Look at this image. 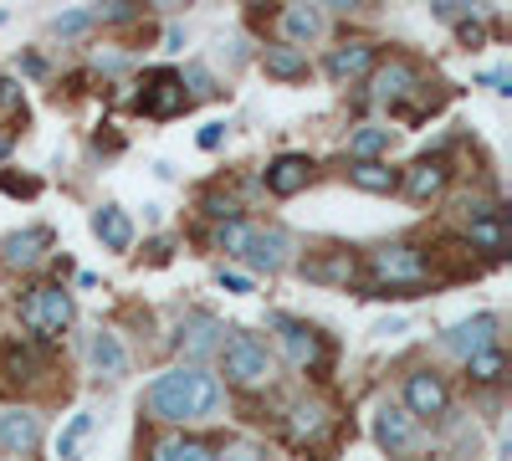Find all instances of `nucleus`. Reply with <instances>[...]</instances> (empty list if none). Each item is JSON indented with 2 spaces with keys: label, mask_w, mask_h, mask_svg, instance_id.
I'll use <instances>...</instances> for the list:
<instances>
[{
  "label": "nucleus",
  "mask_w": 512,
  "mask_h": 461,
  "mask_svg": "<svg viewBox=\"0 0 512 461\" xmlns=\"http://www.w3.org/2000/svg\"><path fill=\"white\" fill-rule=\"evenodd\" d=\"M144 405H149L154 421H169V426L205 421V415L221 410V380L205 374V369H195V364L190 369H169V374H159V380L149 385Z\"/></svg>",
  "instance_id": "nucleus-1"
},
{
  "label": "nucleus",
  "mask_w": 512,
  "mask_h": 461,
  "mask_svg": "<svg viewBox=\"0 0 512 461\" xmlns=\"http://www.w3.org/2000/svg\"><path fill=\"white\" fill-rule=\"evenodd\" d=\"M431 277L436 272H431V262H425V251L415 241H384V246L369 251V282L379 292H415Z\"/></svg>",
  "instance_id": "nucleus-2"
},
{
  "label": "nucleus",
  "mask_w": 512,
  "mask_h": 461,
  "mask_svg": "<svg viewBox=\"0 0 512 461\" xmlns=\"http://www.w3.org/2000/svg\"><path fill=\"white\" fill-rule=\"evenodd\" d=\"M221 374L236 385V390H256L272 380V354L256 333H231L221 344Z\"/></svg>",
  "instance_id": "nucleus-3"
},
{
  "label": "nucleus",
  "mask_w": 512,
  "mask_h": 461,
  "mask_svg": "<svg viewBox=\"0 0 512 461\" xmlns=\"http://www.w3.org/2000/svg\"><path fill=\"white\" fill-rule=\"evenodd\" d=\"M72 292L67 287H57V282H41V287H31L26 298H21V323L31 328V333H41V339H57V333L72 323Z\"/></svg>",
  "instance_id": "nucleus-4"
},
{
  "label": "nucleus",
  "mask_w": 512,
  "mask_h": 461,
  "mask_svg": "<svg viewBox=\"0 0 512 461\" xmlns=\"http://www.w3.org/2000/svg\"><path fill=\"white\" fill-rule=\"evenodd\" d=\"M405 410L415 415V421H441V415L451 410V390L436 369H410L405 374Z\"/></svg>",
  "instance_id": "nucleus-5"
},
{
  "label": "nucleus",
  "mask_w": 512,
  "mask_h": 461,
  "mask_svg": "<svg viewBox=\"0 0 512 461\" xmlns=\"http://www.w3.org/2000/svg\"><path fill=\"white\" fill-rule=\"evenodd\" d=\"M369 88H374V98H379V103L400 108L405 98H415V93L425 88V77H420V67H415L410 57H390L384 67H374V72H369Z\"/></svg>",
  "instance_id": "nucleus-6"
},
{
  "label": "nucleus",
  "mask_w": 512,
  "mask_h": 461,
  "mask_svg": "<svg viewBox=\"0 0 512 461\" xmlns=\"http://www.w3.org/2000/svg\"><path fill=\"white\" fill-rule=\"evenodd\" d=\"M277 333H282V354L297 364V369H323L328 364V349H323V333L297 323V318H277Z\"/></svg>",
  "instance_id": "nucleus-7"
},
{
  "label": "nucleus",
  "mask_w": 512,
  "mask_h": 461,
  "mask_svg": "<svg viewBox=\"0 0 512 461\" xmlns=\"http://www.w3.org/2000/svg\"><path fill=\"white\" fill-rule=\"evenodd\" d=\"M446 185H451V164L441 159V154H425V159H415L410 170H405V180H400V190L410 195V200H441L446 195Z\"/></svg>",
  "instance_id": "nucleus-8"
},
{
  "label": "nucleus",
  "mask_w": 512,
  "mask_h": 461,
  "mask_svg": "<svg viewBox=\"0 0 512 461\" xmlns=\"http://www.w3.org/2000/svg\"><path fill=\"white\" fill-rule=\"evenodd\" d=\"M446 349L466 364V359H477L482 349H497V313H477V318H466L446 333Z\"/></svg>",
  "instance_id": "nucleus-9"
},
{
  "label": "nucleus",
  "mask_w": 512,
  "mask_h": 461,
  "mask_svg": "<svg viewBox=\"0 0 512 461\" xmlns=\"http://www.w3.org/2000/svg\"><path fill=\"white\" fill-rule=\"evenodd\" d=\"M47 251H52V231L47 226H26V231H11L6 241H0V262L16 267V272H31Z\"/></svg>",
  "instance_id": "nucleus-10"
},
{
  "label": "nucleus",
  "mask_w": 512,
  "mask_h": 461,
  "mask_svg": "<svg viewBox=\"0 0 512 461\" xmlns=\"http://www.w3.org/2000/svg\"><path fill=\"white\" fill-rule=\"evenodd\" d=\"M139 108L149 118H175L185 108V88H180V72H149L144 77V93H139Z\"/></svg>",
  "instance_id": "nucleus-11"
},
{
  "label": "nucleus",
  "mask_w": 512,
  "mask_h": 461,
  "mask_svg": "<svg viewBox=\"0 0 512 461\" xmlns=\"http://www.w3.org/2000/svg\"><path fill=\"white\" fill-rule=\"evenodd\" d=\"M267 190L277 195V200H292L297 190H308L313 185V159L308 154H277L272 164H267Z\"/></svg>",
  "instance_id": "nucleus-12"
},
{
  "label": "nucleus",
  "mask_w": 512,
  "mask_h": 461,
  "mask_svg": "<svg viewBox=\"0 0 512 461\" xmlns=\"http://www.w3.org/2000/svg\"><path fill=\"white\" fill-rule=\"evenodd\" d=\"M374 62H379L374 41H344V47L328 52V77H333V82H359V77L374 72Z\"/></svg>",
  "instance_id": "nucleus-13"
},
{
  "label": "nucleus",
  "mask_w": 512,
  "mask_h": 461,
  "mask_svg": "<svg viewBox=\"0 0 512 461\" xmlns=\"http://www.w3.org/2000/svg\"><path fill=\"white\" fill-rule=\"evenodd\" d=\"M328 431H333V410H328L323 400L292 405V415H287V436H292V446H318Z\"/></svg>",
  "instance_id": "nucleus-14"
},
{
  "label": "nucleus",
  "mask_w": 512,
  "mask_h": 461,
  "mask_svg": "<svg viewBox=\"0 0 512 461\" xmlns=\"http://www.w3.org/2000/svg\"><path fill=\"white\" fill-rule=\"evenodd\" d=\"M226 344V328L210 318V313H190L185 323H180V349H185V359H205V354H216Z\"/></svg>",
  "instance_id": "nucleus-15"
},
{
  "label": "nucleus",
  "mask_w": 512,
  "mask_h": 461,
  "mask_svg": "<svg viewBox=\"0 0 512 461\" xmlns=\"http://www.w3.org/2000/svg\"><path fill=\"white\" fill-rule=\"evenodd\" d=\"M0 446H6L11 456H31L41 446V421L31 410H6L0 415Z\"/></svg>",
  "instance_id": "nucleus-16"
},
{
  "label": "nucleus",
  "mask_w": 512,
  "mask_h": 461,
  "mask_svg": "<svg viewBox=\"0 0 512 461\" xmlns=\"http://www.w3.org/2000/svg\"><path fill=\"white\" fill-rule=\"evenodd\" d=\"M287 251H292V241H287V231H251V246H246V262L251 267H262V272H282L287 267Z\"/></svg>",
  "instance_id": "nucleus-17"
},
{
  "label": "nucleus",
  "mask_w": 512,
  "mask_h": 461,
  "mask_svg": "<svg viewBox=\"0 0 512 461\" xmlns=\"http://www.w3.org/2000/svg\"><path fill=\"white\" fill-rule=\"evenodd\" d=\"M374 436H379L384 451H405V446L415 441V415H410L405 405H384L379 421H374Z\"/></svg>",
  "instance_id": "nucleus-18"
},
{
  "label": "nucleus",
  "mask_w": 512,
  "mask_h": 461,
  "mask_svg": "<svg viewBox=\"0 0 512 461\" xmlns=\"http://www.w3.org/2000/svg\"><path fill=\"white\" fill-rule=\"evenodd\" d=\"M349 185L364 190V195H390V190H400V175L384 159H354L349 164Z\"/></svg>",
  "instance_id": "nucleus-19"
},
{
  "label": "nucleus",
  "mask_w": 512,
  "mask_h": 461,
  "mask_svg": "<svg viewBox=\"0 0 512 461\" xmlns=\"http://www.w3.org/2000/svg\"><path fill=\"white\" fill-rule=\"evenodd\" d=\"M277 26H282V36H287V41L308 47V41H318V36H323V11H318V6H282Z\"/></svg>",
  "instance_id": "nucleus-20"
},
{
  "label": "nucleus",
  "mask_w": 512,
  "mask_h": 461,
  "mask_svg": "<svg viewBox=\"0 0 512 461\" xmlns=\"http://www.w3.org/2000/svg\"><path fill=\"white\" fill-rule=\"evenodd\" d=\"M93 236L108 251H128V246H134V221H128L118 205H103V211H93Z\"/></svg>",
  "instance_id": "nucleus-21"
},
{
  "label": "nucleus",
  "mask_w": 512,
  "mask_h": 461,
  "mask_svg": "<svg viewBox=\"0 0 512 461\" xmlns=\"http://www.w3.org/2000/svg\"><path fill=\"white\" fill-rule=\"evenodd\" d=\"M88 354H93V369L108 374V380H123V374H128V354H123V344H118V333L98 328L93 344H88Z\"/></svg>",
  "instance_id": "nucleus-22"
},
{
  "label": "nucleus",
  "mask_w": 512,
  "mask_h": 461,
  "mask_svg": "<svg viewBox=\"0 0 512 461\" xmlns=\"http://www.w3.org/2000/svg\"><path fill=\"white\" fill-rule=\"evenodd\" d=\"M466 241H472V246H482L487 257H507V221H502V211H492V216H477V221H466Z\"/></svg>",
  "instance_id": "nucleus-23"
},
{
  "label": "nucleus",
  "mask_w": 512,
  "mask_h": 461,
  "mask_svg": "<svg viewBox=\"0 0 512 461\" xmlns=\"http://www.w3.org/2000/svg\"><path fill=\"white\" fill-rule=\"evenodd\" d=\"M149 461H216V451L195 436H159L149 446Z\"/></svg>",
  "instance_id": "nucleus-24"
},
{
  "label": "nucleus",
  "mask_w": 512,
  "mask_h": 461,
  "mask_svg": "<svg viewBox=\"0 0 512 461\" xmlns=\"http://www.w3.org/2000/svg\"><path fill=\"white\" fill-rule=\"evenodd\" d=\"M303 277L308 282H349L354 277V262H349V251H328V257H308L303 262Z\"/></svg>",
  "instance_id": "nucleus-25"
},
{
  "label": "nucleus",
  "mask_w": 512,
  "mask_h": 461,
  "mask_svg": "<svg viewBox=\"0 0 512 461\" xmlns=\"http://www.w3.org/2000/svg\"><path fill=\"white\" fill-rule=\"evenodd\" d=\"M267 72L282 77V82H297V77H308V57L297 52V47H267Z\"/></svg>",
  "instance_id": "nucleus-26"
},
{
  "label": "nucleus",
  "mask_w": 512,
  "mask_h": 461,
  "mask_svg": "<svg viewBox=\"0 0 512 461\" xmlns=\"http://www.w3.org/2000/svg\"><path fill=\"white\" fill-rule=\"evenodd\" d=\"M384 149H390V129H379V123H364V129H354V139H349L354 159H379Z\"/></svg>",
  "instance_id": "nucleus-27"
},
{
  "label": "nucleus",
  "mask_w": 512,
  "mask_h": 461,
  "mask_svg": "<svg viewBox=\"0 0 512 461\" xmlns=\"http://www.w3.org/2000/svg\"><path fill=\"white\" fill-rule=\"evenodd\" d=\"M251 231H256V226H246V221H221V226H216V251H226V257H246Z\"/></svg>",
  "instance_id": "nucleus-28"
},
{
  "label": "nucleus",
  "mask_w": 512,
  "mask_h": 461,
  "mask_svg": "<svg viewBox=\"0 0 512 461\" xmlns=\"http://www.w3.org/2000/svg\"><path fill=\"white\" fill-rule=\"evenodd\" d=\"M466 369H472L477 385H497L502 374H507V354H502V349H482L477 359H466Z\"/></svg>",
  "instance_id": "nucleus-29"
},
{
  "label": "nucleus",
  "mask_w": 512,
  "mask_h": 461,
  "mask_svg": "<svg viewBox=\"0 0 512 461\" xmlns=\"http://www.w3.org/2000/svg\"><path fill=\"white\" fill-rule=\"evenodd\" d=\"M88 431H93V415L77 410L72 421H67V431L57 436V456H62V461H77V446H82V436H88Z\"/></svg>",
  "instance_id": "nucleus-30"
},
{
  "label": "nucleus",
  "mask_w": 512,
  "mask_h": 461,
  "mask_svg": "<svg viewBox=\"0 0 512 461\" xmlns=\"http://www.w3.org/2000/svg\"><path fill=\"white\" fill-rule=\"evenodd\" d=\"M200 211L216 216V221H241V200H236V195H221V190H210V195H200Z\"/></svg>",
  "instance_id": "nucleus-31"
},
{
  "label": "nucleus",
  "mask_w": 512,
  "mask_h": 461,
  "mask_svg": "<svg viewBox=\"0 0 512 461\" xmlns=\"http://www.w3.org/2000/svg\"><path fill=\"white\" fill-rule=\"evenodd\" d=\"M93 26H98V16H93V11H67V16H57V26H52V31H57L62 41H72V36L93 31Z\"/></svg>",
  "instance_id": "nucleus-32"
},
{
  "label": "nucleus",
  "mask_w": 512,
  "mask_h": 461,
  "mask_svg": "<svg viewBox=\"0 0 512 461\" xmlns=\"http://www.w3.org/2000/svg\"><path fill=\"white\" fill-rule=\"evenodd\" d=\"M180 88H190V98H216V93H221L216 82H210V72H205V67H185ZM190 98H185V103H190Z\"/></svg>",
  "instance_id": "nucleus-33"
},
{
  "label": "nucleus",
  "mask_w": 512,
  "mask_h": 461,
  "mask_svg": "<svg viewBox=\"0 0 512 461\" xmlns=\"http://www.w3.org/2000/svg\"><path fill=\"white\" fill-rule=\"evenodd\" d=\"M216 461H262V451H256L251 441H231V446H226Z\"/></svg>",
  "instance_id": "nucleus-34"
},
{
  "label": "nucleus",
  "mask_w": 512,
  "mask_h": 461,
  "mask_svg": "<svg viewBox=\"0 0 512 461\" xmlns=\"http://www.w3.org/2000/svg\"><path fill=\"white\" fill-rule=\"evenodd\" d=\"M93 16H98V21H134L139 11L128 6V0H118V6H108V11H93Z\"/></svg>",
  "instance_id": "nucleus-35"
},
{
  "label": "nucleus",
  "mask_w": 512,
  "mask_h": 461,
  "mask_svg": "<svg viewBox=\"0 0 512 461\" xmlns=\"http://www.w3.org/2000/svg\"><path fill=\"white\" fill-rule=\"evenodd\" d=\"M221 139H226V123H205L200 129V149H221Z\"/></svg>",
  "instance_id": "nucleus-36"
},
{
  "label": "nucleus",
  "mask_w": 512,
  "mask_h": 461,
  "mask_svg": "<svg viewBox=\"0 0 512 461\" xmlns=\"http://www.w3.org/2000/svg\"><path fill=\"white\" fill-rule=\"evenodd\" d=\"M482 36H487L482 21H461V41H466V47H482Z\"/></svg>",
  "instance_id": "nucleus-37"
},
{
  "label": "nucleus",
  "mask_w": 512,
  "mask_h": 461,
  "mask_svg": "<svg viewBox=\"0 0 512 461\" xmlns=\"http://www.w3.org/2000/svg\"><path fill=\"white\" fill-rule=\"evenodd\" d=\"M436 16H441V21H461V16H466V6H461V0H441Z\"/></svg>",
  "instance_id": "nucleus-38"
},
{
  "label": "nucleus",
  "mask_w": 512,
  "mask_h": 461,
  "mask_svg": "<svg viewBox=\"0 0 512 461\" xmlns=\"http://www.w3.org/2000/svg\"><path fill=\"white\" fill-rule=\"evenodd\" d=\"M0 185H6L11 195H36V180H16V175H6V180H0Z\"/></svg>",
  "instance_id": "nucleus-39"
},
{
  "label": "nucleus",
  "mask_w": 512,
  "mask_h": 461,
  "mask_svg": "<svg viewBox=\"0 0 512 461\" xmlns=\"http://www.w3.org/2000/svg\"><path fill=\"white\" fill-rule=\"evenodd\" d=\"M221 282H226V287H231V292H251V282H246V277H241V272H221Z\"/></svg>",
  "instance_id": "nucleus-40"
}]
</instances>
